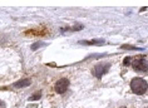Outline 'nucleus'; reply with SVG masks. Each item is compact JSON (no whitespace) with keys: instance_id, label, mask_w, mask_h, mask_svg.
<instances>
[{"instance_id":"obj_5","label":"nucleus","mask_w":148,"mask_h":108,"mask_svg":"<svg viewBox=\"0 0 148 108\" xmlns=\"http://www.w3.org/2000/svg\"><path fill=\"white\" fill-rule=\"evenodd\" d=\"M68 87H69V80H68V79H65V78H62V79H59L57 83H55L54 89H55V92H57V93L62 94V93L66 92Z\"/></svg>"},{"instance_id":"obj_10","label":"nucleus","mask_w":148,"mask_h":108,"mask_svg":"<svg viewBox=\"0 0 148 108\" xmlns=\"http://www.w3.org/2000/svg\"><path fill=\"white\" fill-rule=\"evenodd\" d=\"M0 108H5V103L3 100H0Z\"/></svg>"},{"instance_id":"obj_7","label":"nucleus","mask_w":148,"mask_h":108,"mask_svg":"<svg viewBox=\"0 0 148 108\" xmlns=\"http://www.w3.org/2000/svg\"><path fill=\"white\" fill-rule=\"evenodd\" d=\"M29 84H30V80L24 79V80H20V82H18V83H15L14 84V87L15 88H23V87H28Z\"/></svg>"},{"instance_id":"obj_9","label":"nucleus","mask_w":148,"mask_h":108,"mask_svg":"<svg viewBox=\"0 0 148 108\" xmlns=\"http://www.w3.org/2000/svg\"><path fill=\"white\" fill-rule=\"evenodd\" d=\"M39 98H40V94H36V96H33V97H32V98H30V99H32V100H33V99H34V100H35V99H39Z\"/></svg>"},{"instance_id":"obj_1","label":"nucleus","mask_w":148,"mask_h":108,"mask_svg":"<svg viewBox=\"0 0 148 108\" xmlns=\"http://www.w3.org/2000/svg\"><path fill=\"white\" fill-rule=\"evenodd\" d=\"M147 82L142 78H134L131 82V89L136 94H144L147 92Z\"/></svg>"},{"instance_id":"obj_6","label":"nucleus","mask_w":148,"mask_h":108,"mask_svg":"<svg viewBox=\"0 0 148 108\" xmlns=\"http://www.w3.org/2000/svg\"><path fill=\"white\" fill-rule=\"evenodd\" d=\"M82 44H88V45H102L104 44V40H82Z\"/></svg>"},{"instance_id":"obj_8","label":"nucleus","mask_w":148,"mask_h":108,"mask_svg":"<svg viewBox=\"0 0 148 108\" xmlns=\"http://www.w3.org/2000/svg\"><path fill=\"white\" fill-rule=\"evenodd\" d=\"M42 45H44L43 43H36V44H33V45H32V49H33V50H35V49H38V48H39V47H42Z\"/></svg>"},{"instance_id":"obj_4","label":"nucleus","mask_w":148,"mask_h":108,"mask_svg":"<svg viewBox=\"0 0 148 108\" xmlns=\"http://www.w3.org/2000/svg\"><path fill=\"white\" fill-rule=\"evenodd\" d=\"M109 67H110L109 63H106V64H104V63H101V64L95 65L94 68L92 69V73H93V76H94L95 78L101 79V78L109 70Z\"/></svg>"},{"instance_id":"obj_3","label":"nucleus","mask_w":148,"mask_h":108,"mask_svg":"<svg viewBox=\"0 0 148 108\" xmlns=\"http://www.w3.org/2000/svg\"><path fill=\"white\" fill-rule=\"evenodd\" d=\"M132 67L136 72H140V73L148 72V61L142 57L134 58L133 59V63H132Z\"/></svg>"},{"instance_id":"obj_11","label":"nucleus","mask_w":148,"mask_h":108,"mask_svg":"<svg viewBox=\"0 0 148 108\" xmlns=\"http://www.w3.org/2000/svg\"><path fill=\"white\" fill-rule=\"evenodd\" d=\"M119 108H127V107H119Z\"/></svg>"},{"instance_id":"obj_2","label":"nucleus","mask_w":148,"mask_h":108,"mask_svg":"<svg viewBox=\"0 0 148 108\" xmlns=\"http://www.w3.org/2000/svg\"><path fill=\"white\" fill-rule=\"evenodd\" d=\"M25 35L27 36H48V35H50V29L47 25H39L36 28L28 29L25 32Z\"/></svg>"}]
</instances>
